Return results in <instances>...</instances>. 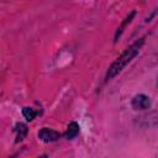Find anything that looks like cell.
Returning <instances> with one entry per match:
<instances>
[{
    "instance_id": "cell-1",
    "label": "cell",
    "mask_w": 158,
    "mask_h": 158,
    "mask_svg": "<svg viewBox=\"0 0 158 158\" xmlns=\"http://www.w3.org/2000/svg\"><path fill=\"white\" fill-rule=\"evenodd\" d=\"M143 42H144V40L141 38L139 41H137L136 43H133L132 46H130V47L111 64V67L109 68L107 74H106V80H110V79H112L115 75H117V74L138 54L139 48L142 47Z\"/></svg>"
},
{
    "instance_id": "cell-2",
    "label": "cell",
    "mask_w": 158,
    "mask_h": 158,
    "mask_svg": "<svg viewBox=\"0 0 158 158\" xmlns=\"http://www.w3.org/2000/svg\"><path fill=\"white\" fill-rule=\"evenodd\" d=\"M131 105L135 110H147L151 107V100L147 95L144 94H138L136 95L132 101H131Z\"/></svg>"
},
{
    "instance_id": "cell-3",
    "label": "cell",
    "mask_w": 158,
    "mask_h": 158,
    "mask_svg": "<svg viewBox=\"0 0 158 158\" xmlns=\"http://www.w3.org/2000/svg\"><path fill=\"white\" fill-rule=\"evenodd\" d=\"M38 137L43 142H54V141H57L60 137V133L57 132V131H54V130H52V128L44 127V128H42L38 132Z\"/></svg>"
},
{
    "instance_id": "cell-4",
    "label": "cell",
    "mask_w": 158,
    "mask_h": 158,
    "mask_svg": "<svg viewBox=\"0 0 158 158\" xmlns=\"http://www.w3.org/2000/svg\"><path fill=\"white\" fill-rule=\"evenodd\" d=\"M79 133V125L77 122H70L67 127V131H65V137L68 139H73L74 137H77Z\"/></svg>"
},
{
    "instance_id": "cell-5",
    "label": "cell",
    "mask_w": 158,
    "mask_h": 158,
    "mask_svg": "<svg viewBox=\"0 0 158 158\" xmlns=\"http://www.w3.org/2000/svg\"><path fill=\"white\" fill-rule=\"evenodd\" d=\"M15 132H16V142L22 141L25 136L27 135V126L25 123H16L15 126Z\"/></svg>"
},
{
    "instance_id": "cell-6",
    "label": "cell",
    "mask_w": 158,
    "mask_h": 158,
    "mask_svg": "<svg viewBox=\"0 0 158 158\" xmlns=\"http://www.w3.org/2000/svg\"><path fill=\"white\" fill-rule=\"evenodd\" d=\"M22 115L27 121H32L38 115V112L32 107H23L22 109Z\"/></svg>"
},
{
    "instance_id": "cell-7",
    "label": "cell",
    "mask_w": 158,
    "mask_h": 158,
    "mask_svg": "<svg viewBox=\"0 0 158 158\" xmlns=\"http://www.w3.org/2000/svg\"><path fill=\"white\" fill-rule=\"evenodd\" d=\"M37 158H47V156H41V157H37Z\"/></svg>"
}]
</instances>
